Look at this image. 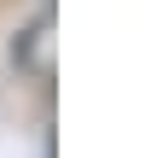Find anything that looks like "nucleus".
<instances>
[{
  "instance_id": "nucleus-1",
  "label": "nucleus",
  "mask_w": 158,
  "mask_h": 158,
  "mask_svg": "<svg viewBox=\"0 0 158 158\" xmlns=\"http://www.w3.org/2000/svg\"><path fill=\"white\" fill-rule=\"evenodd\" d=\"M53 47H59V35H53V12H41V18H29L23 29H18V41H12V64L29 76V82H53Z\"/></svg>"
}]
</instances>
